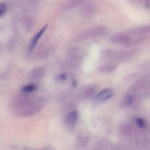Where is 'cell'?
<instances>
[{
	"mask_svg": "<svg viewBox=\"0 0 150 150\" xmlns=\"http://www.w3.org/2000/svg\"><path fill=\"white\" fill-rule=\"evenodd\" d=\"M86 0H70L67 5V8L68 9L76 8V7L83 5Z\"/></svg>",
	"mask_w": 150,
	"mask_h": 150,
	"instance_id": "cell-11",
	"label": "cell"
},
{
	"mask_svg": "<svg viewBox=\"0 0 150 150\" xmlns=\"http://www.w3.org/2000/svg\"><path fill=\"white\" fill-rule=\"evenodd\" d=\"M73 86L74 87H75L76 86V81H73L72 82Z\"/></svg>",
	"mask_w": 150,
	"mask_h": 150,
	"instance_id": "cell-17",
	"label": "cell"
},
{
	"mask_svg": "<svg viewBox=\"0 0 150 150\" xmlns=\"http://www.w3.org/2000/svg\"><path fill=\"white\" fill-rule=\"evenodd\" d=\"M113 92L109 88L104 89L98 93L95 98V100L98 103H101L106 100L112 96Z\"/></svg>",
	"mask_w": 150,
	"mask_h": 150,
	"instance_id": "cell-4",
	"label": "cell"
},
{
	"mask_svg": "<svg viewBox=\"0 0 150 150\" xmlns=\"http://www.w3.org/2000/svg\"><path fill=\"white\" fill-rule=\"evenodd\" d=\"M108 33L107 28L103 26H98L82 32L79 35L78 40H83L91 38L100 37Z\"/></svg>",
	"mask_w": 150,
	"mask_h": 150,
	"instance_id": "cell-2",
	"label": "cell"
},
{
	"mask_svg": "<svg viewBox=\"0 0 150 150\" xmlns=\"http://www.w3.org/2000/svg\"><path fill=\"white\" fill-rule=\"evenodd\" d=\"M13 105L16 115L21 117L29 116L39 111L43 106V100L35 96H24L17 97Z\"/></svg>",
	"mask_w": 150,
	"mask_h": 150,
	"instance_id": "cell-1",
	"label": "cell"
},
{
	"mask_svg": "<svg viewBox=\"0 0 150 150\" xmlns=\"http://www.w3.org/2000/svg\"><path fill=\"white\" fill-rule=\"evenodd\" d=\"M127 101H128V103H131L132 101V97H131V96L128 97Z\"/></svg>",
	"mask_w": 150,
	"mask_h": 150,
	"instance_id": "cell-16",
	"label": "cell"
},
{
	"mask_svg": "<svg viewBox=\"0 0 150 150\" xmlns=\"http://www.w3.org/2000/svg\"><path fill=\"white\" fill-rule=\"evenodd\" d=\"M136 122H137L138 126L140 127V128H144V127L145 125V124L144 120H142L141 118H137V119Z\"/></svg>",
	"mask_w": 150,
	"mask_h": 150,
	"instance_id": "cell-15",
	"label": "cell"
},
{
	"mask_svg": "<svg viewBox=\"0 0 150 150\" xmlns=\"http://www.w3.org/2000/svg\"><path fill=\"white\" fill-rule=\"evenodd\" d=\"M48 24H47L44 26L42 29L35 35L33 38L32 39V41L30 42V44L29 47V52H31L33 51L34 49H35V47L36 45L37 44L38 42V41H39L40 38H41L42 36L43 35L44 33L45 32L46 30V29H47V27H48Z\"/></svg>",
	"mask_w": 150,
	"mask_h": 150,
	"instance_id": "cell-5",
	"label": "cell"
},
{
	"mask_svg": "<svg viewBox=\"0 0 150 150\" xmlns=\"http://www.w3.org/2000/svg\"><path fill=\"white\" fill-rule=\"evenodd\" d=\"M45 74V69L43 67H37L31 70L30 77L33 79H38L43 76Z\"/></svg>",
	"mask_w": 150,
	"mask_h": 150,
	"instance_id": "cell-9",
	"label": "cell"
},
{
	"mask_svg": "<svg viewBox=\"0 0 150 150\" xmlns=\"http://www.w3.org/2000/svg\"><path fill=\"white\" fill-rule=\"evenodd\" d=\"M37 86L35 85H29L25 86L22 88V91L25 93H30L36 89Z\"/></svg>",
	"mask_w": 150,
	"mask_h": 150,
	"instance_id": "cell-12",
	"label": "cell"
},
{
	"mask_svg": "<svg viewBox=\"0 0 150 150\" xmlns=\"http://www.w3.org/2000/svg\"><path fill=\"white\" fill-rule=\"evenodd\" d=\"M66 79V75L65 74H59V75L56 76L55 80L57 81H61L65 80Z\"/></svg>",
	"mask_w": 150,
	"mask_h": 150,
	"instance_id": "cell-14",
	"label": "cell"
},
{
	"mask_svg": "<svg viewBox=\"0 0 150 150\" xmlns=\"http://www.w3.org/2000/svg\"><path fill=\"white\" fill-rule=\"evenodd\" d=\"M149 1H150V0H149Z\"/></svg>",
	"mask_w": 150,
	"mask_h": 150,
	"instance_id": "cell-18",
	"label": "cell"
},
{
	"mask_svg": "<svg viewBox=\"0 0 150 150\" xmlns=\"http://www.w3.org/2000/svg\"><path fill=\"white\" fill-rule=\"evenodd\" d=\"M110 41L112 42L115 43L129 45L131 43V38L127 35L119 34L112 36L110 38Z\"/></svg>",
	"mask_w": 150,
	"mask_h": 150,
	"instance_id": "cell-3",
	"label": "cell"
},
{
	"mask_svg": "<svg viewBox=\"0 0 150 150\" xmlns=\"http://www.w3.org/2000/svg\"><path fill=\"white\" fill-rule=\"evenodd\" d=\"M79 117V113L77 110H73L68 113L65 118V122L67 125H74Z\"/></svg>",
	"mask_w": 150,
	"mask_h": 150,
	"instance_id": "cell-6",
	"label": "cell"
},
{
	"mask_svg": "<svg viewBox=\"0 0 150 150\" xmlns=\"http://www.w3.org/2000/svg\"><path fill=\"white\" fill-rule=\"evenodd\" d=\"M7 7L6 4L2 2L0 4V17H1L6 12Z\"/></svg>",
	"mask_w": 150,
	"mask_h": 150,
	"instance_id": "cell-13",
	"label": "cell"
},
{
	"mask_svg": "<svg viewBox=\"0 0 150 150\" xmlns=\"http://www.w3.org/2000/svg\"><path fill=\"white\" fill-rule=\"evenodd\" d=\"M131 33L134 35H142L150 34V26H144L132 30Z\"/></svg>",
	"mask_w": 150,
	"mask_h": 150,
	"instance_id": "cell-10",
	"label": "cell"
},
{
	"mask_svg": "<svg viewBox=\"0 0 150 150\" xmlns=\"http://www.w3.org/2000/svg\"><path fill=\"white\" fill-rule=\"evenodd\" d=\"M21 25L25 31L30 32L34 27V20L29 16H25L22 19Z\"/></svg>",
	"mask_w": 150,
	"mask_h": 150,
	"instance_id": "cell-7",
	"label": "cell"
},
{
	"mask_svg": "<svg viewBox=\"0 0 150 150\" xmlns=\"http://www.w3.org/2000/svg\"><path fill=\"white\" fill-rule=\"evenodd\" d=\"M95 11V6L93 3L83 4L80 9V12L82 15L88 16L92 14Z\"/></svg>",
	"mask_w": 150,
	"mask_h": 150,
	"instance_id": "cell-8",
	"label": "cell"
}]
</instances>
